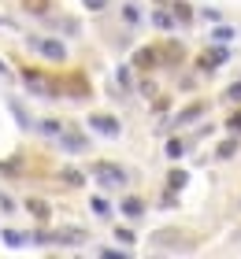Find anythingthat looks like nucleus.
<instances>
[{
    "instance_id": "5",
    "label": "nucleus",
    "mask_w": 241,
    "mask_h": 259,
    "mask_svg": "<svg viewBox=\"0 0 241 259\" xmlns=\"http://www.w3.org/2000/svg\"><path fill=\"white\" fill-rule=\"evenodd\" d=\"M59 145H63L67 152H86V145L89 141L78 134V130H59Z\"/></svg>"
},
{
    "instance_id": "9",
    "label": "nucleus",
    "mask_w": 241,
    "mask_h": 259,
    "mask_svg": "<svg viewBox=\"0 0 241 259\" xmlns=\"http://www.w3.org/2000/svg\"><path fill=\"white\" fill-rule=\"evenodd\" d=\"M123 215H126V219H141V215H145L141 196H126V200H123Z\"/></svg>"
},
{
    "instance_id": "17",
    "label": "nucleus",
    "mask_w": 241,
    "mask_h": 259,
    "mask_svg": "<svg viewBox=\"0 0 241 259\" xmlns=\"http://www.w3.org/2000/svg\"><path fill=\"white\" fill-rule=\"evenodd\" d=\"M63 182H67V185H86V174L75 170V167H67V170H63Z\"/></svg>"
},
{
    "instance_id": "12",
    "label": "nucleus",
    "mask_w": 241,
    "mask_h": 259,
    "mask_svg": "<svg viewBox=\"0 0 241 259\" xmlns=\"http://www.w3.org/2000/svg\"><path fill=\"white\" fill-rule=\"evenodd\" d=\"M200 115H204V104H193V108H186V111L175 119V126H186V122H193V119H200Z\"/></svg>"
},
{
    "instance_id": "4",
    "label": "nucleus",
    "mask_w": 241,
    "mask_h": 259,
    "mask_svg": "<svg viewBox=\"0 0 241 259\" xmlns=\"http://www.w3.org/2000/svg\"><path fill=\"white\" fill-rule=\"evenodd\" d=\"M89 126H93L100 137H119V122L112 119V115H93V119H89Z\"/></svg>"
},
{
    "instance_id": "8",
    "label": "nucleus",
    "mask_w": 241,
    "mask_h": 259,
    "mask_svg": "<svg viewBox=\"0 0 241 259\" xmlns=\"http://www.w3.org/2000/svg\"><path fill=\"white\" fill-rule=\"evenodd\" d=\"M156 60H160V52H156V49H141V52L134 56V67H141V70H152V67H156Z\"/></svg>"
},
{
    "instance_id": "23",
    "label": "nucleus",
    "mask_w": 241,
    "mask_h": 259,
    "mask_svg": "<svg viewBox=\"0 0 241 259\" xmlns=\"http://www.w3.org/2000/svg\"><path fill=\"white\" fill-rule=\"evenodd\" d=\"M123 19H126V22H130V26H134V22H137V19H141V11H137V8H134V4H126V8H123Z\"/></svg>"
},
{
    "instance_id": "1",
    "label": "nucleus",
    "mask_w": 241,
    "mask_h": 259,
    "mask_svg": "<svg viewBox=\"0 0 241 259\" xmlns=\"http://www.w3.org/2000/svg\"><path fill=\"white\" fill-rule=\"evenodd\" d=\"M93 178L104 189H119V185H126V170L115 167V163H93Z\"/></svg>"
},
{
    "instance_id": "14",
    "label": "nucleus",
    "mask_w": 241,
    "mask_h": 259,
    "mask_svg": "<svg viewBox=\"0 0 241 259\" xmlns=\"http://www.w3.org/2000/svg\"><path fill=\"white\" fill-rule=\"evenodd\" d=\"M182 152H186V145H182L178 137H171V141H167V159H182Z\"/></svg>"
},
{
    "instance_id": "11",
    "label": "nucleus",
    "mask_w": 241,
    "mask_h": 259,
    "mask_svg": "<svg viewBox=\"0 0 241 259\" xmlns=\"http://www.w3.org/2000/svg\"><path fill=\"white\" fill-rule=\"evenodd\" d=\"M0 241H4V244H8V248H22V244H26L30 237H22V233H19V230H4V233H0Z\"/></svg>"
},
{
    "instance_id": "7",
    "label": "nucleus",
    "mask_w": 241,
    "mask_h": 259,
    "mask_svg": "<svg viewBox=\"0 0 241 259\" xmlns=\"http://www.w3.org/2000/svg\"><path fill=\"white\" fill-rule=\"evenodd\" d=\"M82 241H86L82 230H56L52 233V244H82Z\"/></svg>"
},
{
    "instance_id": "10",
    "label": "nucleus",
    "mask_w": 241,
    "mask_h": 259,
    "mask_svg": "<svg viewBox=\"0 0 241 259\" xmlns=\"http://www.w3.org/2000/svg\"><path fill=\"white\" fill-rule=\"evenodd\" d=\"M8 111L19 119V126H22V130H30V126H33V122H30V115H26V108H22L19 100H8Z\"/></svg>"
},
{
    "instance_id": "2",
    "label": "nucleus",
    "mask_w": 241,
    "mask_h": 259,
    "mask_svg": "<svg viewBox=\"0 0 241 259\" xmlns=\"http://www.w3.org/2000/svg\"><path fill=\"white\" fill-rule=\"evenodd\" d=\"M30 49H33V52H41L45 60H52V63H63V60H67V49H63V41H56V37L30 41Z\"/></svg>"
},
{
    "instance_id": "16",
    "label": "nucleus",
    "mask_w": 241,
    "mask_h": 259,
    "mask_svg": "<svg viewBox=\"0 0 241 259\" xmlns=\"http://www.w3.org/2000/svg\"><path fill=\"white\" fill-rule=\"evenodd\" d=\"M215 156H219V159H230V156H237V141H234V137H230V141H223Z\"/></svg>"
},
{
    "instance_id": "6",
    "label": "nucleus",
    "mask_w": 241,
    "mask_h": 259,
    "mask_svg": "<svg viewBox=\"0 0 241 259\" xmlns=\"http://www.w3.org/2000/svg\"><path fill=\"white\" fill-rule=\"evenodd\" d=\"M26 85H30L33 97H56V85H48V81L41 74H33V70H26Z\"/></svg>"
},
{
    "instance_id": "24",
    "label": "nucleus",
    "mask_w": 241,
    "mask_h": 259,
    "mask_svg": "<svg viewBox=\"0 0 241 259\" xmlns=\"http://www.w3.org/2000/svg\"><path fill=\"white\" fill-rule=\"evenodd\" d=\"M26 11H33V15H41V11H48V0H26Z\"/></svg>"
},
{
    "instance_id": "25",
    "label": "nucleus",
    "mask_w": 241,
    "mask_h": 259,
    "mask_svg": "<svg viewBox=\"0 0 241 259\" xmlns=\"http://www.w3.org/2000/svg\"><path fill=\"white\" fill-rule=\"evenodd\" d=\"M226 100H234V104H241V81H234V85L226 89Z\"/></svg>"
},
{
    "instance_id": "19",
    "label": "nucleus",
    "mask_w": 241,
    "mask_h": 259,
    "mask_svg": "<svg viewBox=\"0 0 241 259\" xmlns=\"http://www.w3.org/2000/svg\"><path fill=\"white\" fill-rule=\"evenodd\" d=\"M38 130H41V134H45V137H59V130H63V126H59L56 119H45V122H41Z\"/></svg>"
},
{
    "instance_id": "27",
    "label": "nucleus",
    "mask_w": 241,
    "mask_h": 259,
    "mask_svg": "<svg viewBox=\"0 0 241 259\" xmlns=\"http://www.w3.org/2000/svg\"><path fill=\"white\" fill-rule=\"evenodd\" d=\"M226 126H230L234 134H241V111H237V115H230V122H226Z\"/></svg>"
},
{
    "instance_id": "28",
    "label": "nucleus",
    "mask_w": 241,
    "mask_h": 259,
    "mask_svg": "<svg viewBox=\"0 0 241 259\" xmlns=\"http://www.w3.org/2000/svg\"><path fill=\"white\" fill-rule=\"evenodd\" d=\"M82 4H86L89 11H100V8H104V0H82Z\"/></svg>"
},
{
    "instance_id": "21",
    "label": "nucleus",
    "mask_w": 241,
    "mask_h": 259,
    "mask_svg": "<svg viewBox=\"0 0 241 259\" xmlns=\"http://www.w3.org/2000/svg\"><path fill=\"white\" fill-rule=\"evenodd\" d=\"M26 207H30V211H33V215H38L41 222L48 219V204H45V200H30V204H26Z\"/></svg>"
},
{
    "instance_id": "22",
    "label": "nucleus",
    "mask_w": 241,
    "mask_h": 259,
    "mask_svg": "<svg viewBox=\"0 0 241 259\" xmlns=\"http://www.w3.org/2000/svg\"><path fill=\"white\" fill-rule=\"evenodd\" d=\"M212 37H215V41H219V45H226V41H230V37H234V30H230V26H219V30H215V33H212Z\"/></svg>"
},
{
    "instance_id": "15",
    "label": "nucleus",
    "mask_w": 241,
    "mask_h": 259,
    "mask_svg": "<svg viewBox=\"0 0 241 259\" xmlns=\"http://www.w3.org/2000/svg\"><path fill=\"white\" fill-rule=\"evenodd\" d=\"M93 215H100V219H112V204L100 196H93Z\"/></svg>"
},
{
    "instance_id": "26",
    "label": "nucleus",
    "mask_w": 241,
    "mask_h": 259,
    "mask_svg": "<svg viewBox=\"0 0 241 259\" xmlns=\"http://www.w3.org/2000/svg\"><path fill=\"white\" fill-rule=\"evenodd\" d=\"M115 237L123 241V244H134V233H130V230H115Z\"/></svg>"
},
{
    "instance_id": "13",
    "label": "nucleus",
    "mask_w": 241,
    "mask_h": 259,
    "mask_svg": "<svg viewBox=\"0 0 241 259\" xmlns=\"http://www.w3.org/2000/svg\"><path fill=\"white\" fill-rule=\"evenodd\" d=\"M152 22H156V26H160V30H171V26H175L178 19L171 15V11H156V15H152Z\"/></svg>"
},
{
    "instance_id": "18",
    "label": "nucleus",
    "mask_w": 241,
    "mask_h": 259,
    "mask_svg": "<svg viewBox=\"0 0 241 259\" xmlns=\"http://www.w3.org/2000/svg\"><path fill=\"white\" fill-rule=\"evenodd\" d=\"M175 19H178V22H193V8L178 0V4H175Z\"/></svg>"
},
{
    "instance_id": "3",
    "label": "nucleus",
    "mask_w": 241,
    "mask_h": 259,
    "mask_svg": "<svg viewBox=\"0 0 241 259\" xmlns=\"http://www.w3.org/2000/svg\"><path fill=\"white\" fill-rule=\"evenodd\" d=\"M226 60H230V52H226L223 45L215 41V49H208V52L200 56V67H204V70H215V67H219V63H226Z\"/></svg>"
},
{
    "instance_id": "20",
    "label": "nucleus",
    "mask_w": 241,
    "mask_h": 259,
    "mask_svg": "<svg viewBox=\"0 0 241 259\" xmlns=\"http://www.w3.org/2000/svg\"><path fill=\"white\" fill-rule=\"evenodd\" d=\"M186 182H189V174H186V170H171V178H167V185H171V189H182Z\"/></svg>"
}]
</instances>
